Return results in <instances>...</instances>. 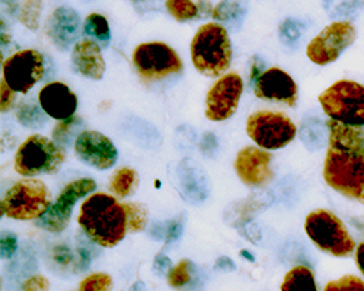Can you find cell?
I'll return each mask as SVG.
<instances>
[{"mask_svg": "<svg viewBox=\"0 0 364 291\" xmlns=\"http://www.w3.org/2000/svg\"><path fill=\"white\" fill-rule=\"evenodd\" d=\"M323 180L341 195L364 204V126L328 121Z\"/></svg>", "mask_w": 364, "mask_h": 291, "instance_id": "obj_1", "label": "cell"}, {"mask_svg": "<svg viewBox=\"0 0 364 291\" xmlns=\"http://www.w3.org/2000/svg\"><path fill=\"white\" fill-rule=\"evenodd\" d=\"M77 223L90 241L104 248L117 246L129 230L124 204L104 192L89 195L83 201Z\"/></svg>", "mask_w": 364, "mask_h": 291, "instance_id": "obj_2", "label": "cell"}, {"mask_svg": "<svg viewBox=\"0 0 364 291\" xmlns=\"http://www.w3.org/2000/svg\"><path fill=\"white\" fill-rule=\"evenodd\" d=\"M190 50L194 67L207 77L220 76L230 66V38L226 29L216 22L205 23L198 29Z\"/></svg>", "mask_w": 364, "mask_h": 291, "instance_id": "obj_3", "label": "cell"}, {"mask_svg": "<svg viewBox=\"0 0 364 291\" xmlns=\"http://www.w3.org/2000/svg\"><path fill=\"white\" fill-rule=\"evenodd\" d=\"M305 231L318 249L337 258H348L355 252V241L343 220L329 210L311 212L305 220Z\"/></svg>", "mask_w": 364, "mask_h": 291, "instance_id": "obj_4", "label": "cell"}, {"mask_svg": "<svg viewBox=\"0 0 364 291\" xmlns=\"http://www.w3.org/2000/svg\"><path fill=\"white\" fill-rule=\"evenodd\" d=\"M66 153L60 144L36 134L28 137L16 150L15 170L26 178L57 173L65 163Z\"/></svg>", "mask_w": 364, "mask_h": 291, "instance_id": "obj_5", "label": "cell"}, {"mask_svg": "<svg viewBox=\"0 0 364 291\" xmlns=\"http://www.w3.org/2000/svg\"><path fill=\"white\" fill-rule=\"evenodd\" d=\"M329 120L348 126H364V86L354 80H338L319 95Z\"/></svg>", "mask_w": 364, "mask_h": 291, "instance_id": "obj_6", "label": "cell"}, {"mask_svg": "<svg viewBox=\"0 0 364 291\" xmlns=\"http://www.w3.org/2000/svg\"><path fill=\"white\" fill-rule=\"evenodd\" d=\"M51 206L50 191L43 181L21 180L2 198V216L14 220H37Z\"/></svg>", "mask_w": 364, "mask_h": 291, "instance_id": "obj_7", "label": "cell"}, {"mask_svg": "<svg viewBox=\"0 0 364 291\" xmlns=\"http://www.w3.org/2000/svg\"><path fill=\"white\" fill-rule=\"evenodd\" d=\"M247 133L259 148L279 150L294 140L297 128L289 116L282 112L258 111L248 116Z\"/></svg>", "mask_w": 364, "mask_h": 291, "instance_id": "obj_8", "label": "cell"}, {"mask_svg": "<svg viewBox=\"0 0 364 291\" xmlns=\"http://www.w3.org/2000/svg\"><path fill=\"white\" fill-rule=\"evenodd\" d=\"M357 38V29L348 21H336L325 26L308 44L306 54L309 60L318 66H326L350 47Z\"/></svg>", "mask_w": 364, "mask_h": 291, "instance_id": "obj_9", "label": "cell"}, {"mask_svg": "<svg viewBox=\"0 0 364 291\" xmlns=\"http://www.w3.org/2000/svg\"><path fill=\"white\" fill-rule=\"evenodd\" d=\"M133 65L146 80H161L182 70V62L173 48L164 43H144L136 47Z\"/></svg>", "mask_w": 364, "mask_h": 291, "instance_id": "obj_10", "label": "cell"}, {"mask_svg": "<svg viewBox=\"0 0 364 291\" xmlns=\"http://www.w3.org/2000/svg\"><path fill=\"white\" fill-rule=\"evenodd\" d=\"M95 188L97 184L90 178L72 181L62 190V192H60L57 199L51 204L50 209L36 220L37 226L53 233L63 231L69 226L76 201L95 191Z\"/></svg>", "mask_w": 364, "mask_h": 291, "instance_id": "obj_11", "label": "cell"}, {"mask_svg": "<svg viewBox=\"0 0 364 291\" xmlns=\"http://www.w3.org/2000/svg\"><path fill=\"white\" fill-rule=\"evenodd\" d=\"M2 75L15 92L26 94L43 79L44 58L37 50H21L4 62Z\"/></svg>", "mask_w": 364, "mask_h": 291, "instance_id": "obj_12", "label": "cell"}, {"mask_svg": "<svg viewBox=\"0 0 364 291\" xmlns=\"http://www.w3.org/2000/svg\"><path fill=\"white\" fill-rule=\"evenodd\" d=\"M244 80L237 73H228L222 76L211 87L205 99V116L211 121H225L236 112Z\"/></svg>", "mask_w": 364, "mask_h": 291, "instance_id": "obj_13", "label": "cell"}, {"mask_svg": "<svg viewBox=\"0 0 364 291\" xmlns=\"http://www.w3.org/2000/svg\"><path fill=\"white\" fill-rule=\"evenodd\" d=\"M272 158L265 149L247 146L235 159V170L239 180L248 187H265L274 178L271 169Z\"/></svg>", "mask_w": 364, "mask_h": 291, "instance_id": "obj_14", "label": "cell"}, {"mask_svg": "<svg viewBox=\"0 0 364 291\" xmlns=\"http://www.w3.org/2000/svg\"><path fill=\"white\" fill-rule=\"evenodd\" d=\"M75 153L86 165L100 170L109 169L118 159L114 143L100 131H82L75 141Z\"/></svg>", "mask_w": 364, "mask_h": 291, "instance_id": "obj_15", "label": "cell"}, {"mask_svg": "<svg viewBox=\"0 0 364 291\" xmlns=\"http://www.w3.org/2000/svg\"><path fill=\"white\" fill-rule=\"evenodd\" d=\"M254 92L255 97L264 101L279 102L287 106H294L299 98L296 82L289 73L279 67H271L262 72L254 82Z\"/></svg>", "mask_w": 364, "mask_h": 291, "instance_id": "obj_16", "label": "cell"}, {"mask_svg": "<svg viewBox=\"0 0 364 291\" xmlns=\"http://www.w3.org/2000/svg\"><path fill=\"white\" fill-rule=\"evenodd\" d=\"M38 102L48 116L58 121L70 119L77 109V97L62 82H51L41 87Z\"/></svg>", "mask_w": 364, "mask_h": 291, "instance_id": "obj_17", "label": "cell"}, {"mask_svg": "<svg viewBox=\"0 0 364 291\" xmlns=\"http://www.w3.org/2000/svg\"><path fill=\"white\" fill-rule=\"evenodd\" d=\"M79 26V15L70 8L60 6L47 21V34L60 50H68L77 37Z\"/></svg>", "mask_w": 364, "mask_h": 291, "instance_id": "obj_18", "label": "cell"}, {"mask_svg": "<svg viewBox=\"0 0 364 291\" xmlns=\"http://www.w3.org/2000/svg\"><path fill=\"white\" fill-rule=\"evenodd\" d=\"M72 63L87 79L101 80L105 73V62L100 45L92 40L79 41L72 51Z\"/></svg>", "mask_w": 364, "mask_h": 291, "instance_id": "obj_19", "label": "cell"}, {"mask_svg": "<svg viewBox=\"0 0 364 291\" xmlns=\"http://www.w3.org/2000/svg\"><path fill=\"white\" fill-rule=\"evenodd\" d=\"M280 288L283 291H315L318 287L314 271L308 267L299 265L286 274Z\"/></svg>", "mask_w": 364, "mask_h": 291, "instance_id": "obj_20", "label": "cell"}, {"mask_svg": "<svg viewBox=\"0 0 364 291\" xmlns=\"http://www.w3.org/2000/svg\"><path fill=\"white\" fill-rule=\"evenodd\" d=\"M248 12V0H222L213 9V18L236 25L245 18Z\"/></svg>", "mask_w": 364, "mask_h": 291, "instance_id": "obj_21", "label": "cell"}, {"mask_svg": "<svg viewBox=\"0 0 364 291\" xmlns=\"http://www.w3.org/2000/svg\"><path fill=\"white\" fill-rule=\"evenodd\" d=\"M139 187V173L132 168L118 169L111 180V190L115 195L126 198Z\"/></svg>", "mask_w": 364, "mask_h": 291, "instance_id": "obj_22", "label": "cell"}, {"mask_svg": "<svg viewBox=\"0 0 364 291\" xmlns=\"http://www.w3.org/2000/svg\"><path fill=\"white\" fill-rule=\"evenodd\" d=\"M83 34L95 38L97 41L102 43L104 45L108 44L111 38V31H109V25L108 21L100 15V13H90L83 23Z\"/></svg>", "mask_w": 364, "mask_h": 291, "instance_id": "obj_23", "label": "cell"}, {"mask_svg": "<svg viewBox=\"0 0 364 291\" xmlns=\"http://www.w3.org/2000/svg\"><path fill=\"white\" fill-rule=\"evenodd\" d=\"M165 6L178 22L191 21L198 15V6L193 4V0H166Z\"/></svg>", "mask_w": 364, "mask_h": 291, "instance_id": "obj_24", "label": "cell"}, {"mask_svg": "<svg viewBox=\"0 0 364 291\" xmlns=\"http://www.w3.org/2000/svg\"><path fill=\"white\" fill-rule=\"evenodd\" d=\"M43 109V108H41ZM34 104H25L21 106L18 112V120L22 126L29 128H38L46 124V116L44 111H41Z\"/></svg>", "mask_w": 364, "mask_h": 291, "instance_id": "obj_25", "label": "cell"}, {"mask_svg": "<svg viewBox=\"0 0 364 291\" xmlns=\"http://www.w3.org/2000/svg\"><path fill=\"white\" fill-rule=\"evenodd\" d=\"M127 227L130 231H141L147 224V209L139 202H126Z\"/></svg>", "mask_w": 364, "mask_h": 291, "instance_id": "obj_26", "label": "cell"}, {"mask_svg": "<svg viewBox=\"0 0 364 291\" xmlns=\"http://www.w3.org/2000/svg\"><path fill=\"white\" fill-rule=\"evenodd\" d=\"M193 278V265L188 259H182L178 265H175L168 275V282L173 288H181L191 282Z\"/></svg>", "mask_w": 364, "mask_h": 291, "instance_id": "obj_27", "label": "cell"}, {"mask_svg": "<svg viewBox=\"0 0 364 291\" xmlns=\"http://www.w3.org/2000/svg\"><path fill=\"white\" fill-rule=\"evenodd\" d=\"M111 288H112V278L104 273L90 274L79 285L80 291H105Z\"/></svg>", "mask_w": 364, "mask_h": 291, "instance_id": "obj_28", "label": "cell"}, {"mask_svg": "<svg viewBox=\"0 0 364 291\" xmlns=\"http://www.w3.org/2000/svg\"><path fill=\"white\" fill-rule=\"evenodd\" d=\"M40 11H41L40 0H26V4L22 6V11H21V22L26 28L36 31L38 28Z\"/></svg>", "mask_w": 364, "mask_h": 291, "instance_id": "obj_29", "label": "cell"}, {"mask_svg": "<svg viewBox=\"0 0 364 291\" xmlns=\"http://www.w3.org/2000/svg\"><path fill=\"white\" fill-rule=\"evenodd\" d=\"M326 291H364V281L355 275H344L336 281H331L325 285Z\"/></svg>", "mask_w": 364, "mask_h": 291, "instance_id": "obj_30", "label": "cell"}, {"mask_svg": "<svg viewBox=\"0 0 364 291\" xmlns=\"http://www.w3.org/2000/svg\"><path fill=\"white\" fill-rule=\"evenodd\" d=\"M82 123L79 119H76V116H70V119L68 120H63L62 123H58L53 131V137L57 143L63 144V143H68L72 137V133H73V128L79 127Z\"/></svg>", "mask_w": 364, "mask_h": 291, "instance_id": "obj_31", "label": "cell"}, {"mask_svg": "<svg viewBox=\"0 0 364 291\" xmlns=\"http://www.w3.org/2000/svg\"><path fill=\"white\" fill-rule=\"evenodd\" d=\"M301 29L299 28V23L293 19H287L280 26V37L284 44L293 45L300 38Z\"/></svg>", "mask_w": 364, "mask_h": 291, "instance_id": "obj_32", "label": "cell"}, {"mask_svg": "<svg viewBox=\"0 0 364 291\" xmlns=\"http://www.w3.org/2000/svg\"><path fill=\"white\" fill-rule=\"evenodd\" d=\"M18 248V241L14 233H4L2 236V258H11Z\"/></svg>", "mask_w": 364, "mask_h": 291, "instance_id": "obj_33", "label": "cell"}, {"mask_svg": "<svg viewBox=\"0 0 364 291\" xmlns=\"http://www.w3.org/2000/svg\"><path fill=\"white\" fill-rule=\"evenodd\" d=\"M14 95L15 91L6 83L5 79H2V102H0V108H2V112L9 111L12 102H14Z\"/></svg>", "mask_w": 364, "mask_h": 291, "instance_id": "obj_34", "label": "cell"}, {"mask_svg": "<svg viewBox=\"0 0 364 291\" xmlns=\"http://www.w3.org/2000/svg\"><path fill=\"white\" fill-rule=\"evenodd\" d=\"M48 288H50V282L41 275L31 277L22 285V290H48Z\"/></svg>", "mask_w": 364, "mask_h": 291, "instance_id": "obj_35", "label": "cell"}, {"mask_svg": "<svg viewBox=\"0 0 364 291\" xmlns=\"http://www.w3.org/2000/svg\"><path fill=\"white\" fill-rule=\"evenodd\" d=\"M53 258H54L57 264H62V265L70 264L72 259H73L72 253L66 248H55L54 252H53Z\"/></svg>", "mask_w": 364, "mask_h": 291, "instance_id": "obj_36", "label": "cell"}, {"mask_svg": "<svg viewBox=\"0 0 364 291\" xmlns=\"http://www.w3.org/2000/svg\"><path fill=\"white\" fill-rule=\"evenodd\" d=\"M181 230H182V227H181L176 221L169 223V226H168V229H166V241H168V242L175 241V239L179 236Z\"/></svg>", "mask_w": 364, "mask_h": 291, "instance_id": "obj_37", "label": "cell"}, {"mask_svg": "<svg viewBox=\"0 0 364 291\" xmlns=\"http://www.w3.org/2000/svg\"><path fill=\"white\" fill-rule=\"evenodd\" d=\"M355 264L360 273L364 275V242L358 243L355 248Z\"/></svg>", "mask_w": 364, "mask_h": 291, "instance_id": "obj_38", "label": "cell"}, {"mask_svg": "<svg viewBox=\"0 0 364 291\" xmlns=\"http://www.w3.org/2000/svg\"><path fill=\"white\" fill-rule=\"evenodd\" d=\"M169 267H171V260H169L166 256H164V255L156 256V259H155V270H156L159 274L165 273Z\"/></svg>", "mask_w": 364, "mask_h": 291, "instance_id": "obj_39", "label": "cell"}, {"mask_svg": "<svg viewBox=\"0 0 364 291\" xmlns=\"http://www.w3.org/2000/svg\"><path fill=\"white\" fill-rule=\"evenodd\" d=\"M242 255H244V256H247L250 260H254V256L252 255H250V253H247L245 251H242Z\"/></svg>", "mask_w": 364, "mask_h": 291, "instance_id": "obj_40", "label": "cell"}, {"mask_svg": "<svg viewBox=\"0 0 364 291\" xmlns=\"http://www.w3.org/2000/svg\"><path fill=\"white\" fill-rule=\"evenodd\" d=\"M363 4H364V0H363Z\"/></svg>", "mask_w": 364, "mask_h": 291, "instance_id": "obj_41", "label": "cell"}]
</instances>
